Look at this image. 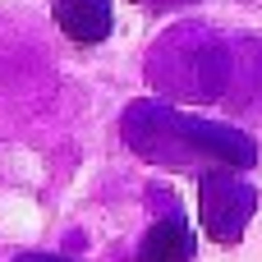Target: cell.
Listing matches in <instances>:
<instances>
[{
  "label": "cell",
  "instance_id": "cell-1",
  "mask_svg": "<svg viewBox=\"0 0 262 262\" xmlns=\"http://www.w3.org/2000/svg\"><path fill=\"white\" fill-rule=\"evenodd\" d=\"M253 203H258V193L244 180H235L230 170H207L198 180V216H203V230L212 239H221V244H235L244 235V226L253 216Z\"/></svg>",
  "mask_w": 262,
  "mask_h": 262
},
{
  "label": "cell",
  "instance_id": "cell-2",
  "mask_svg": "<svg viewBox=\"0 0 262 262\" xmlns=\"http://www.w3.org/2000/svg\"><path fill=\"white\" fill-rule=\"evenodd\" d=\"M51 14L78 46H97L111 37V0H51Z\"/></svg>",
  "mask_w": 262,
  "mask_h": 262
},
{
  "label": "cell",
  "instance_id": "cell-3",
  "mask_svg": "<svg viewBox=\"0 0 262 262\" xmlns=\"http://www.w3.org/2000/svg\"><path fill=\"white\" fill-rule=\"evenodd\" d=\"M189 258H193V226L180 212L157 221L138 244V262H189Z\"/></svg>",
  "mask_w": 262,
  "mask_h": 262
},
{
  "label": "cell",
  "instance_id": "cell-4",
  "mask_svg": "<svg viewBox=\"0 0 262 262\" xmlns=\"http://www.w3.org/2000/svg\"><path fill=\"white\" fill-rule=\"evenodd\" d=\"M14 262H69V258H60V253H18Z\"/></svg>",
  "mask_w": 262,
  "mask_h": 262
}]
</instances>
